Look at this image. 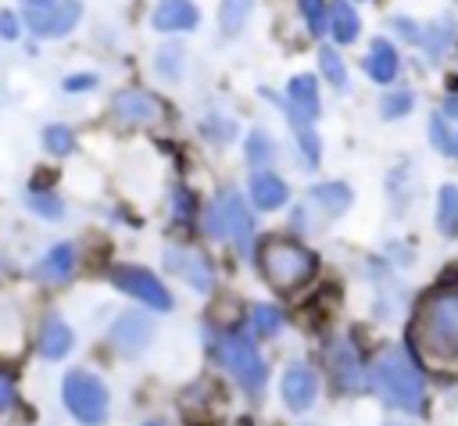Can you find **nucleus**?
Listing matches in <instances>:
<instances>
[{"mask_svg": "<svg viewBox=\"0 0 458 426\" xmlns=\"http://www.w3.org/2000/svg\"><path fill=\"white\" fill-rule=\"evenodd\" d=\"M315 394H318V379H315V372L308 365H290L283 372V401H286V408L304 412V408L315 405Z\"/></svg>", "mask_w": 458, "mask_h": 426, "instance_id": "12", "label": "nucleus"}, {"mask_svg": "<svg viewBox=\"0 0 458 426\" xmlns=\"http://www.w3.org/2000/svg\"><path fill=\"white\" fill-rule=\"evenodd\" d=\"M61 397H64V408H68L79 422H86V426L104 422V415H107V387H104L93 372H86V369H72V372L64 376Z\"/></svg>", "mask_w": 458, "mask_h": 426, "instance_id": "5", "label": "nucleus"}, {"mask_svg": "<svg viewBox=\"0 0 458 426\" xmlns=\"http://www.w3.org/2000/svg\"><path fill=\"white\" fill-rule=\"evenodd\" d=\"M286 197H290V190H286V183L279 175L254 172V179H250V200L258 204V211H276V208L286 204Z\"/></svg>", "mask_w": 458, "mask_h": 426, "instance_id": "18", "label": "nucleus"}, {"mask_svg": "<svg viewBox=\"0 0 458 426\" xmlns=\"http://www.w3.org/2000/svg\"><path fill=\"white\" fill-rule=\"evenodd\" d=\"M329 365H333V376L344 390H361L365 387V372H361V362H358L351 340H336L329 347Z\"/></svg>", "mask_w": 458, "mask_h": 426, "instance_id": "14", "label": "nucleus"}, {"mask_svg": "<svg viewBox=\"0 0 458 426\" xmlns=\"http://www.w3.org/2000/svg\"><path fill=\"white\" fill-rule=\"evenodd\" d=\"M286 118H290V125H293V136H297V143H301L304 161H308V165H315V161H318V136H315L311 122H308V118H301V115H293V111H286Z\"/></svg>", "mask_w": 458, "mask_h": 426, "instance_id": "28", "label": "nucleus"}, {"mask_svg": "<svg viewBox=\"0 0 458 426\" xmlns=\"http://www.w3.org/2000/svg\"><path fill=\"white\" fill-rule=\"evenodd\" d=\"M197 7L193 0H157L154 14H150V25L157 32H190L197 29Z\"/></svg>", "mask_w": 458, "mask_h": 426, "instance_id": "13", "label": "nucleus"}, {"mask_svg": "<svg viewBox=\"0 0 458 426\" xmlns=\"http://www.w3.org/2000/svg\"><path fill=\"white\" fill-rule=\"evenodd\" d=\"M272 158H276V143H272V136H268L265 129H254V132L247 136V161H250L254 168H265Z\"/></svg>", "mask_w": 458, "mask_h": 426, "instance_id": "31", "label": "nucleus"}, {"mask_svg": "<svg viewBox=\"0 0 458 426\" xmlns=\"http://www.w3.org/2000/svg\"><path fill=\"white\" fill-rule=\"evenodd\" d=\"M429 140L437 150L458 158V97H451L444 104V111L429 118Z\"/></svg>", "mask_w": 458, "mask_h": 426, "instance_id": "16", "label": "nucleus"}, {"mask_svg": "<svg viewBox=\"0 0 458 426\" xmlns=\"http://www.w3.org/2000/svg\"><path fill=\"white\" fill-rule=\"evenodd\" d=\"M372 383H376V390L383 394L386 405H394L401 412H419L422 408V376L401 347H386V351L376 354Z\"/></svg>", "mask_w": 458, "mask_h": 426, "instance_id": "2", "label": "nucleus"}, {"mask_svg": "<svg viewBox=\"0 0 458 426\" xmlns=\"http://www.w3.org/2000/svg\"><path fill=\"white\" fill-rule=\"evenodd\" d=\"M297 4H301L304 18H308V29H311L315 36H322V32L329 29V4H326V0H297Z\"/></svg>", "mask_w": 458, "mask_h": 426, "instance_id": "34", "label": "nucleus"}, {"mask_svg": "<svg viewBox=\"0 0 458 426\" xmlns=\"http://www.w3.org/2000/svg\"><path fill=\"white\" fill-rule=\"evenodd\" d=\"M182 47L179 43H165L157 54H154V72L161 75V79H168V82H175L179 75H182Z\"/></svg>", "mask_w": 458, "mask_h": 426, "instance_id": "25", "label": "nucleus"}, {"mask_svg": "<svg viewBox=\"0 0 458 426\" xmlns=\"http://www.w3.org/2000/svg\"><path fill=\"white\" fill-rule=\"evenodd\" d=\"M411 340L426 362L440 369H458V286L437 290L422 301L411 326Z\"/></svg>", "mask_w": 458, "mask_h": 426, "instance_id": "1", "label": "nucleus"}, {"mask_svg": "<svg viewBox=\"0 0 458 426\" xmlns=\"http://www.w3.org/2000/svg\"><path fill=\"white\" fill-rule=\"evenodd\" d=\"M218 362L229 369V376L254 397L261 394V383H265V362L261 354L254 351V344L247 337H236V333H225L218 340Z\"/></svg>", "mask_w": 458, "mask_h": 426, "instance_id": "6", "label": "nucleus"}, {"mask_svg": "<svg viewBox=\"0 0 458 426\" xmlns=\"http://www.w3.org/2000/svg\"><path fill=\"white\" fill-rule=\"evenodd\" d=\"M21 344V322H18V311L14 304H7L0 297V351H18Z\"/></svg>", "mask_w": 458, "mask_h": 426, "instance_id": "26", "label": "nucleus"}, {"mask_svg": "<svg viewBox=\"0 0 458 426\" xmlns=\"http://www.w3.org/2000/svg\"><path fill=\"white\" fill-rule=\"evenodd\" d=\"M283 111H293V115H301L308 122L318 115V82H315V75H293L286 82V104H283Z\"/></svg>", "mask_w": 458, "mask_h": 426, "instance_id": "15", "label": "nucleus"}, {"mask_svg": "<svg viewBox=\"0 0 458 426\" xmlns=\"http://www.w3.org/2000/svg\"><path fill=\"white\" fill-rule=\"evenodd\" d=\"M82 18V4L79 0H47L36 7H21V21L32 36L39 39H57L68 36Z\"/></svg>", "mask_w": 458, "mask_h": 426, "instance_id": "7", "label": "nucleus"}, {"mask_svg": "<svg viewBox=\"0 0 458 426\" xmlns=\"http://www.w3.org/2000/svg\"><path fill=\"white\" fill-rule=\"evenodd\" d=\"M111 347L118 351V354H140L150 340H154V322L143 315V311H125V315H118L114 319V326H111Z\"/></svg>", "mask_w": 458, "mask_h": 426, "instance_id": "10", "label": "nucleus"}, {"mask_svg": "<svg viewBox=\"0 0 458 426\" xmlns=\"http://www.w3.org/2000/svg\"><path fill=\"white\" fill-rule=\"evenodd\" d=\"M36 4H47V0H21V7H36Z\"/></svg>", "mask_w": 458, "mask_h": 426, "instance_id": "40", "label": "nucleus"}, {"mask_svg": "<svg viewBox=\"0 0 458 426\" xmlns=\"http://www.w3.org/2000/svg\"><path fill=\"white\" fill-rule=\"evenodd\" d=\"M25 204H29V211H36L39 218H50V222H57L64 215L61 197L57 193H47V190H29L25 193Z\"/></svg>", "mask_w": 458, "mask_h": 426, "instance_id": "29", "label": "nucleus"}, {"mask_svg": "<svg viewBox=\"0 0 458 426\" xmlns=\"http://www.w3.org/2000/svg\"><path fill=\"white\" fill-rule=\"evenodd\" d=\"M365 72L372 82H390L397 75V50L386 39H372V47L365 54Z\"/></svg>", "mask_w": 458, "mask_h": 426, "instance_id": "20", "label": "nucleus"}, {"mask_svg": "<svg viewBox=\"0 0 458 426\" xmlns=\"http://www.w3.org/2000/svg\"><path fill=\"white\" fill-rule=\"evenodd\" d=\"M318 68H322V75L340 89L344 82H347V68H344V61H340V54L333 50V47H322L318 50Z\"/></svg>", "mask_w": 458, "mask_h": 426, "instance_id": "33", "label": "nucleus"}, {"mask_svg": "<svg viewBox=\"0 0 458 426\" xmlns=\"http://www.w3.org/2000/svg\"><path fill=\"white\" fill-rule=\"evenodd\" d=\"M422 50H426V57L429 61H440L447 50H451V43H454V25H451V18H437V21H429V29L422 32Z\"/></svg>", "mask_w": 458, "mask_h": 426, "instance_id": "22", "label": "nucleus"}, {"mask_svg": "<svg viewBox=\"0 0 458 426\" xmlns=\"http://www.w3.org/2000/svg\"><path fill=\"white\" fill-rule=\"evenodd\" d=\"M111 118L118 122V125H150V122H157L161 118V104H157V97L154 93H147V89H122V93H114V100H111Z\"/></svg>", "mask_w": 458, "mask_h": 426, "instance_id": "9", "label": "nucleus"}, {"mask_svg": "<svg viewBox=\"0 0 458 426\" xmlns=\"http://www.w3.org/2000/svg\"><path fill=\"white\" fill-rule=\"evenodd\" d=\"M358 11L347 4V0H329V32L336 43H354L358 39Z\"/></svg>", "mask_w": 458, "mask_h": 426, "instance_id": "21", "label": "nucleus"}, {"mask_svg": "<svg viewBox=\"0 0 458 426\" xmlns=\"http://www.w3.org/2000/svg\"><path fill=\"white\" fill-rule=\"evenodd\" d=\"M165 265L172 268V272H179L193 290H200V294H208L211 290V265H208V258L200 254V251H179V247H168L165 251Z\"/></svg>", "mask_w": 458, "mask_h": 426, "instance_id": "11", "label": "nucleus"}, {"mask_svg": "<svg viewBox=\"0 0 458 426\" xmlns=\"http://www.w3.org/2000/svg\"><path fill=\"white\" fill-rule=\"evenodd\" d=\"M386 426H408V422H397V419H394V422H386Z\"/></svg>", "mask_w": 458, "mask_h": 426, "instance_id": "42", "label": "nucleus"}, {"mask_svg": "<svg viewBox=\"0 0 458 426\" xmlns=\"http://www.w3.org/2000/svg\"><path fill=\"white\" fill-rule=\"evenodd\" d=\"M394 32H397L401 39H408V43H419V39H422V36H419V29H415L408 18H401V14L394 18Z\"/></svg>", "mask_w": 458, "mask_h": 426, "instance_id": "38", "label": "nucleus"}, {"mask_svg": "<svg viewBox=\"0 0 458 426\" xmlns=\"http://www.w3.org/2000/svg\"><path fill=\"white\" fill-rule=\"evenodd\" d=\"M72 268H75V247H72V243H57V247H50V251L36 261L32 276H36L39 283H64V279L72 276Z\"/></svg>", "mask_w": 458, "mask_h": 426, "instance_id": "17", "label": "nucleus"}, {"mask_svg": "<svg viewBox=\"0 0 458 426\" xmlns=\"http://www.w3.org/2000/svg\"><path fill=\"white\" fill-rule=\"evenodd\" d=\"M39 140H43V150H47V154H54V158H64V154H72V147H75L72 129H68V125H57V122H54V125H47Z\"/></svg>", "mask_w": 458, "mask_h": 426, "instance_id": "30", "label": "nucleus"}, {"mask_svg": "<svg viewBox=\"0 0 458 426\" xmlns=\"http://www.w3.org/2000/svg\"><path fill=\"white\" fill-rule=\"evenodd\" d=\"M279 326H283V311L276 304H258L250 311V329L258 337H272V333H279Z\"/></svg>", "mask_w": 458, "mask_h": 426, "instance_id": "32", "label": "nucleus"}, {"mask_svg": "<svg viewBox=\"0 0 458 426\" xmlns=\"http://www.w3.org/2000/svg\"><path fill=\"white\" fill-rule=\"evenodd\" d=\"M61 86H64L68 93H86V89L97 86V75H93V72H75V75H68Z\"/></svg>", "mask_w": 458, "mask_h": 426, "instance_id": "37", "label": "nucleus"}, {"mask_svg": "<svg viewBox=\"0 0 458 426\" xmlns=\"http://www.w3.org/2000/svg\"><path fill=\"white\" fill-rule=\"evenodd\" d=\"M437 229L444 236H458V186H440V197H437Z\"/></svg>", "mask_w": 458, "mask_h": 426, "instance_id": "23", "label": "nucleus"}, {"mask_svg": "<svg viewBox=\"0 0 458 426\" xmlns=\"http://www.w3.org/2000/svg\"><path fill=\"white\" fill-rule=\"evenodd\" d=\"M204 229L211 236H222L229 243H236V251L247 258L254 247V218L243 204V197L236 190H222L215 204H208L204 211Z\"/></svg>", "mask_w": 458, "mask_h": 426, "instance_id": "4", "label": "nucleus"}, {"mask_svg": "<svg viewBox=\"0 0 458 426\" xmlns=\"http://www.w3.org/2000/svg\"><path fill=\"white\" fill-rule=\"evenodd\" d=\"M68 351H72V329L57 315H47L43 326H39V354L50 358V362H57Z\"/></svg>", "mask_w": 458, "mask_h": 426, "instance_id": "19", "label": "nucleus"}, {"mask_svg": "<svg viewBox=\"0 0 458 426\" xmlns=\"http://www.w3.org/2000/svg\"><path fill=\"white\" fill-rule=\"evenodd\" d=\"M111 283H114L118 290H125L129 297L150 304L154 311H168V308H172V294L165 290V283H161L154 272L140 268V265H114V268H111Z\"/></svg>", "mask_w": 458, "mask_h": 426, "instance_id": "8", "label": "nucleus"}, {"mask_svg": "<svg viewBox=\"0 0 458 426\" xmlns=\"http://www.w3.org/2000/svg\"><path fill=\"white\" fill-rule=\"evenodd\" d=\"M311 200L322 204L329 215H340V211L351 204V190H347L344 183H322V186L311 190Z\"/></svg>", "mask_w": 458, "mask_h": 426, "instance_id": "24", "label": "nucleus"}, {"mask_svg": "<svg viewBox=\"0 0 458 426\" xmlns=\"http://www.w3.org/2000/svg\"><path fill=\"white\" fill-rule=\"evenodd\" d=\"M258 265L276 290H297L315 276V254L293 240H265L258 251Z\"/></svg>", "mask_w": 458, "mask_h": 426, "instance_id": "3", "label": "nucleus"}, {"mask_svg": "<svg viewBox=\"0 0 458 426\" xmlns=\"http://www.w3.org/2000/svg\"><path fill=\"white\" fill-rule=\"evenodd\" d=\"M250 7H254V0H222V7H218V25H222V32H240L243 29V21L250 18Z\"/></svg>", "mask_w": 458, "mask_h": 426, "instance_id": "27", "label": "nucleus"}, {"mask_svg": "<svg viewBox=\"0 0 458 426\" xmlns=\"http://www.w3.org/2000/svg\"><path fill=\"white\" fill-rule=\"evenodd\" d=\"M411 104H415V93H411V89H397V93H386V97H383L379 115H383V118H401V115L411 111Z\"/></svg>", "mask_w": 458, "mask_h": 426, "instance_id": "35", "label": "nucleus"}, {"mask_svg": "<svg viewBox=\"0 0 458 426\" xmlns=\"http://www.w3.org/2000/svg\"><path fill=\"white\" fill-rule=\"evenodd\" d=\"M11 397H14V387H11V379L0 372V412L11 405Z\"/></svg>", "mask_w": 458, "mask_h": 426, "instance_id": "39", "label": "nucleus"}, {"mask_svg": "<svg viewBox=\"0 0 458 426\" xmlns=\"http://www.w3.org/2000/svg\"><path fill=\"white\" fill-rule=\"evenodd\" d=\"M21 14H14V11H0V39H18L21 36Z\"/></svg>", "mask_w": 458, "mask_h": 426, "instance_id": "36", "label": "nucleus"}, {"mask_svg": "<svg viewBox=\"0 0 458 426\" xmlns=\"http://www.w3.org/2000/svg\"><path fill=\"white\" fill-rule=\"evenodd\" d=\"M143 426H165V422H161V419H150V422H143Z\"/></svg>", "mask_w": 458, "mask_h": 426, "instance_id": "41", "label": "nucleus"}]
</instances>
